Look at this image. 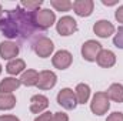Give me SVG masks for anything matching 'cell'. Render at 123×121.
Instances as JSON below:
<instances>
[{"mask_svg":"<svg viewBox=\"0 0 123 121\" xmlns=\"http://www.w3.org/2000/svg\"><path fill=\"white\" fill-rule=\"evenodd\" d=\"M106 93L109 95V100H112L115 103H123V84L113 83V84H110L109 90Z\"/></svg>","mask_w":123,"mask_h":121,"instance_id":"obj_19","label":"cell"},{"mask_svg":"<svg viewBox=\"0 0 123 121\" xmlns=\"http://www.w3.org/2000/svg\"><path fill=\"white\" fill-rule=\"evenodd\" d=\"M113 44L123 50V26H119V29L116 30V34L113 36Z\"/></svg>","mask_w":123,"mask_h":121,"instance_id":"obj_23","label":"cell"},{"mask_svg":"<svg viewBox=\"0 0 123 121\" xmlns=\"http://www.w3.org/2000/svg\"><path fill=\"white\" fill-rule=\"evenodd\" d=\"M72 63H73V56L67 50H59L52 57V64L57 70H66V68H69L72 66Z\"/></svg>","mask_w":123,"mask_h":121,"instance_id":"obj_9","label":"cell"},{"mask_svg":"<svg viewBox=\"0 0 123 121\" xmlns=\"http://www.w3.org/2000/svg\"><path fill=\"white\" fill-rule=\"evenodd\" d=\"M53 118V113H50V111H44V113H42V114H39L34 121H52Z\"/></svg>","mask_w":123,"mask_h":121,"instance_id":"obj_24","label":"cell"},{"mask_svg":"<svg viewBox=\"0 0 123 121\" xmlns=\"http://www.w3.org/2000/svg\"><path fill=\"white\" fill-rule=\"evenodd\" d=\"M0 121H20V118L16 116H12V114H1Z\"/></svg>","mask_w":123,"mask_h":121,"instance_id":"obj_28","label":"cell"},{"mask_svg":"<svg viewBox=\"0 0 123 121\" xmlns=\"http://www.w3.org/2000/svg\"><path fill=\"white\" fill-rule=\"evenodd\" d=\"M42 4H43V1L42 0H34V1H30V0H23V1H20L19 3V6L22 7V9H25V10H27V11H37L40 7H42Z\"/></svg>","mask_w":123,"mask_h":121,"instance_id":"obj_22","label":"cell"},{"mask_svg":"<svg viewBox=\"0 0 123 121\" xmlns=\"http://www.w3.org/2000/svg\"><path fill=\"white\" fill-rule=\"evenodd\" d=\"M74 94H76V100L77 104H86L90 98V87L86 83H79L74 88Z\"/></svg>","mask_w":123,"mask_h":121,"instance_id":"obj_17","label":"cell"},{"mask_svg":"<svg viewBox=\"0 0 123 121\" xmlns=\"http://www.w3.org/2000/svg\"><path fill=\"white\" fill-rule=\"evenodd\" d=\"M33 13L22 9L19 4L16 6V9L7 10L3 19L0 20V33L9 40L30 38L37 30V27L34 26Z\"/></svg>","mask_w":123,"mask_h":121,"instance_id":"obj_1","label":"cell"},{"mask_svg":"<svg viewBox=\"0 0 123 121\" xmlns=\"http://www.w3.org/2000/svg\"><path fill=\"white\" fill-rule=\"evenodd\" d=\"M52 121H69V116L63 111H57V113H53Z\"/></svg>","mask_w":123,"mask_h":121,"instance_id":"obj_25","label":"cell"},{"mask_svg":"<svg viewBox=\"0 0 123 121\" xmlns=\"http://www.w3.org/2000/svg\"><path fill=\"white\" fill-rule=\"evenodd\" d=\"M49 107V98L43 94H34L30 98V111L33 114H42Z\"/></svg>","mask_w":123,"mask_h":121,"instance_id":"obj_13","label":"cell"},{"mask_svg":"<svg viewBox=\"0 0 123 121\" xmlns=\"http://www.w3.org/2000/svg\"><path fill=\"white\" fill-rule=\"evenodd\" d=\"M33 51L36 53V56H39L40 59H47L53 54L55 51V44L53 41L46 37V36H39L34 38L33 41Z\"/></svg>","mask_w":123,"mask_h":121,"instance_id":"obj_4","label":"cell"},{"mask_svg":"<svg viewBox=\"0 0 123 121\" xmlns=\"http://www.w3.org/2000/svg\"><path fill=\"white\" fill-rule=\"evenodd\" d=\"M1 71H3V67H1V64H0V74H1Z\"/></svg>","mask_w":123,"mask_h":121,"instance_id":"obj_31","label":"cell"},{"mask_svg":"<svg viewBox=\"0 0 123 121\" xmlns=\"http://www.w3.org/2000/svg\"><path fill=\"white\" fill-rule=\"evenodd\" d=\"M110 108V100L106 91H97L92 97L90 110L94 116H105Z\"/></svg>","mask_w":123,"mask_h":121,"instance_id":"obj_3","label":"cell"},{"mask_svg":"<svg viewBox=\"0 0 123 121\" xmlns=\"http://www.w3.org/2000/svg\"><path fill=\"white\" fill-rule=\"evenodd\" d=\"M96 63H97L100 67H103V68H110V67H113V66L116 64V54H115L112 50L103 49V50L99 53V56H97V59H96Z\"/></svg>","mask_w":123,"mask_h":121,"instance_id":"obj_14","label":"cell"},{"mask_svg":"<svg viewBox=\"0 0 123 121\" xmlns=\"http://www.w3.org/2000/svg\"><path fill=\"white\" fill-rule=\"evenodd\" d=\"M25 70H26V63H25L23 59H14V60H10L6 64V71L12 77H16L17 74H22Z\"/></svg>","mask_w":123,"mask_h":121,"instance_id":"obj_16","label":"cell"},{"mask_svg":"<svg viewBox=\"0 0 123 121\" xmlns=\"http://www.w3.org/2000/svg\"><path fill=\"white\" fill-rule=\"evenodd\" d=\"M102 3H103L105 6H116L119 1H117V0H110V1H107V0H102Z\"/></svg>","mask_w":123,"mask_h":121,"instance_id":"obj_29","label":"cell"},{"mask_svg":"<svg viewBox=\"0 0 123 121\" xmlns=\"http://www.w3.org/2000/svg\"><path fill=\"white\" fill-rule=\"evenodd\" d=\"M19 53H20V47L14 41L6 40V41L0 43V57L3 60H14V59H17Z\"/></svg>","mask_w":123,"mask_h":121,"instance_id":"obj_10","label":"cell"},{"mask_svg":"<svg viewBox=\"0 0 123 121\" xmlns=\"http://www.w3.org/2000/svg\"><path fill=\"white\" fill-rule=\"evenodd\" d=\"M57 83V76L52 70H43L39 73V80L36 87L39 90H52Z\"/></svg>","mask_w":123,"mask_h":121,"instance_id":"obj_8","label":"cell"},{"mask_svg":"<svg viewBox=\"0 0 123 121\" xmlns=\"http://www.w3.org/2000/svg\"><path fill=\"white\" fill-rule=\"evenodd\" d=\"M16 105V97L13 94L9 93H0V110L1 111H7L14 108Z\"/></svg>","mask_w":123,"mask_h":121,"instance_id":"obj_20","label":"cell"},{"mask_svg":"<svg viewBox=\"0 0 123 121\" xmlns=\"http://www.w3.org/2000/svg\"><path fill=\"white\" fill-rule=\"evenodd\" d=\"M37 80H39V71L33 70V68H27L22 73L20 76V83L26 87H33L37 84Z\"/></svg>","mask_w":123,"mask_h":121,"instance_id":"obj_18","label":"cell"},{"mask_svg":"<svg viewBox=\"0 0 123 121\" xmlns=\"http://www.w3.org/2000/svg\"><path fill=\"white\" fill-rule=\"evenodd\" d=\"M94 1L93 0H76L73 1V11L79 17H89L93 13Z\"/></svg>","mask_w":123,"mask_h":121,"instance_id":"obj_12","label":"cell"},{"mask_svg":"<svg viewBox=\"0 0 123 121\" xmlns=\"http://www.w3.org/2000/svg\"><path fill=\"white\" fill-rule=\"evenodd\" d=\"M106 121H123V113H120V111H115V113H112V114L107 116Z\"/></svg>","mask_w":123,"mask_h":121,"instance_id":"obj_26","label":"cell"},{"mask_svg":"<svg viewBox=\"0 0 123 121\" xmlns=\"http://www.w3.org/2000/svg\"><path fill=\"white\" fill-rule=\"evenodd\" d=\"M57 104L62 105L64 110H74L77 107V100H76V94L74 90L69 88V87H64L57 93Z\"/></svg>","mask_w":123,"mask_h":121,"instance_id":"obj_5","label":"cell"},{"mask_svg":"<svg viewBox=\"0 0 123 121\" xmlns=\"http://www.w3.org/2000/svg\"><path fill=\"white\" fill-rule=\"evenodd\" d=\"M3 19V6L0 4V20Z\"/></svg>","mask_w":123,"mask_h":121,"instance_id":"obj_30","label":"cell"},{"mask_svg":"<svg viewBox=\"0 0 123 121\" xmlns=\"http://www.w3.org/2000/svg\"><path fill=\"white\" fill-rule=\"evenodd\" d=\"M93 33L100 38H107L116 33V29L109 20H97L93 24Z\"/></svg>","mask_w":123,"mask_h":121,"instance_id":"obj_11","label":"cell"},{"mask_svg":"<svg viewBox=\"0 0 123 121\" xmlns=\"http://www.w3.org/2000/svg\"><path fill=\"white\" fill-rule=\"evenodd\" d=\"M50 6L56 11H69L73 9V3L70 0H50Z\"/></svg>","mask_w":123,"mask_h":121,"instance_id":"obj_21","label":"cell"},{"mask_svg":"<svg viewBox=\"0 0 123 121\" xmlns=\"http://www.w3.org/2000/svg\"><path fill=\"white\" fill-rule=\"evenodd\" d=\"M102 50H103V47H102V44L99 41H96V40H87V41H85L82 44V57L86 61L93 63V61H96L99 53Z\"/></svg>","mask_w":123,"mask_h":121,"instance_id":"obj_7","label":"cell"},{"mask_svg":"<svg viewBox=\"0 0 123 121\" xmlns=\"http://www.w3.org/2000/svg\"><path fill=\"white\" fill-rule=\"evenodd\" d=\"M115 19H116L119 23H122V26H123V4L116 9V11H115Z\"/></svg>","mask_w":123,"mask_h":121,"instance_id":"obj_27","label":"cell"},{"mask_svg":"<svg viewBox=\"0 0 123 121\" xmlns=\"http://www.w3.org/2000/svg\"><path fill=\"white\" fill-rule=\"evenodd\" d=\"M22 86L20 83V78L17 77H4L1 81H0V93H9V94H13V91H16L19 87Z\"/></svg>","mask_w":123,"mask_h":121,"instance_id":"obj_15","label":"cell"},{"mask_svg":"<svg viewBox=\"0 0 123 121\" xmlns=\"http://www.w3.org/2000/svg\"><path fill=\"white\" fill-rule=\"evenodd\" d=\"M33 20L37 30H47L56 24V13L50 9H39L33 13Z\"/></svg>","mask_w":123,"mask_h":121,"instance_id":"obj_2","label":"cell"},{"mask_svg":"<svg viewBox=\"0 0 123 121\" xmlns=\"http://www.w3.org/2000/svg\"><path fill=\"white\" fill-rule=\"evenodd\" d=\"M56 31L63 37L72 36L77 31V22L72 16H62L56 23Z\"/></svg>","mask_w":123,"mask_h":121,"instance_id":"obj_6","label":"cell"}]
</instances>
